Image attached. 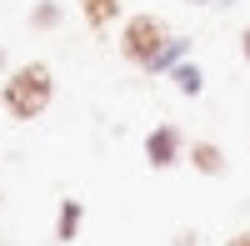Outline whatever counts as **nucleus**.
I'll use <instances>...</instances> for the list:
<instances>
[{
	"instance_id": "1",
	"label": "nucleus",
	"mask_w": 250,
	"mask_h": 246,
	"mask_svg": "<svg viewBox=\"0 0 250 246\" xmlns=\"http://www.w3.org/2000/svg\"><path fill=\"white\" fill-rule=\"evenodd\" d=\"M55 100V71L45 60H20V66L0 80V106L10 121H40Z\"/></svg>"
},
{
	"instance_id": "2",
	"label": "nucleus",
	"mask_w": 250,
	"mask_h": 246,
	"mask_svg": "<svg viewBox=\"0 0 250 246\" xmlns=\"http://www.w3.org/2000/svg\"><path fill=\"white\" fill-rule=\"evenodd\" d=\"M165 46H170V25H165L155 10H135V15L120 20V55L130 60L135 71H150Z\"/></svg>"
},
{
	"instance_id": "3",
	"label": "nucleus",
	"mask_w": 250,
	"mask_h": 246,
	"mask_svg": "<svg viewBox=\"0 0 250 246\" xmlns=\"http://www.w3.org/2000/svg\"><path fill=\"white\" fill-rule=\"evenodd\" d=\"M145 161H150V171H170L185 161V131L175 121H160V126L145 136Z\"/></svg>"
},
{
	"instance_id": "4",
	"label": "nucleus",
	"mask_w": 250,
	"mask_h": 246,
	"mask_svg": "<svg viewBox=\"0 0 250 246\" xmlns=\"http://www.w3.org/2000/svg\"><path fill=\"white\" fill-rule=\"evenodd\" d=\"M185 161H190L200 176H225V166H230L215 141H190V146H185Z\"/></svg>"
},
{
	"instance_id": "5",
	"label": "nucleus",
	"mask_w": 250,
	"mask_h": 246,
	"mask_svg": "<svg viewBox=\"0 0 250 246\" xmlns=\"http://www.w3.org/2000/svg\"><path fill=\"white\" fill-rule=\"evenodd\" d=\"M75 5H80V20H85V25L100 35V30H110L115 25V20H120V0H75Z\"/></svg>"
},
{
	"instance_id": "6",
	"label": "nucleus",
	"mask_w": 250,
	"mask_h": 246,
	"mask_svg": "<svg viewBox=\"0 0 250 246\" xmlns=\"http://www.w3.org/2000/svg\"><path fill=\"white\" fill-rule=\"evenodd\" d=\"M180 60H190V40H185V35H170V46H165V50L155 55V66L145 71V75H170V71L180 66Z\"/></svg>"
},
{
	"instance_id": "7",
	"label": "nucleus",
	"mask_w": 250,
	"mask_h": 246,
	"mask_svg": "<svg viewBox=\"0 0 250 246\" xmlns=\"http://www.w3.org/2000/svg\"><path fill=\"white\" fill-rule=\"evenodd\" d=\"M80 221H85V206H80V201H60V211H55V241H75Z\"/></svg>"
},
{
	"instance_id": "8",
	"label": "nucleus",
	"mask_w": 250,
	"mask_h": 246,
	"mask_svg": "<svg viewBox=\"0 0 250 246\" xmlns=\"http://www.w3.org/2000/svg\"><path fill=\"white\" fill-rule=\"evenodd\" d=\"M170 80H175L180 96H200V91H205V71L195 66V60H180V66L170 71Z\"/></svg>"
},
{
	"instance_id": "9",
	"label": "nucleus",
	"mask_w": 250,
	"mask_h": 246,
	"mask_svg": "<svg viewBox=\"0 0 250 246\" xmlns=\"http://www.w3.org/2000/svg\"><path fill=\"white\" fill-rule=\"evenodd\" d=\"M25 20H30V30H55L65 20V10H60V0H35Z\"/></svg>"
},
{
	"instance_id": "10",
	"label": "nucleus",
	"mask_w": 250,
	"mask_h": 246,
	"mask_svg": "<svg viewBox=\"0 0 250 246\" xmlns=\"http://www.w3.org/2000/svg\"><path fill=\"white\" fill-rule=\"evenodd\" d=\"M175 246H200V236H195V231H180V236H175Z\"/></svg>"
},
{
	"instance_id": "11",
	"label": "nucleus",
	"mask_w": 250,
	"mask_h": 246,
	"mask_svg": "<svg viewBox=\"0 0 250 246\" xmlns=\"http://www.w3.org/2000/svg\"><path fill=\"white\" fill-rule=\"evenodd\" d=\"M240 55H245V66H250V25L240 30Z\"/></svg>"
},
{
	"instance_id": "12",
	"label": "nucleus",
	"mask_w": 250,
	"mask_h": 246,
	"mask_svg": "<svg viewBox=\"0 0 250 246\" xmlns=\"http://www.w3.org/2000/svg\"><path fill=\"white\" fill-rule=\"evenodd\" d=\"M225 246H250V231H235V236L225 241Z\"/></svg>"
},
{
	"instance_id": "13",
	"label": "nucleus",
	"mask_w": 250,
	"mask_h": 246,
	"mask_svg": "<svg viewBox=\"0 0 250 246\" xmlns=\"http://www.w3.org/2000/svg\"><path fill=\"white\" fill-rule=\"evenodd\" d=\"M190 5H215V0H190Z\"/></svg>"
},
{
	"instance_id": "14",
	"label": "nucleus",
	"mask_w": 250,
	"mask_h": 246,
	"mask_svg": "<svg viewBox=\"0 0 250 246\" xmlns=\"http://www.w3.org/2000/svg\"><path fill=\"white\" fill-rule=\"evenodd\" d=\"M0 66H5V50H0Z\"/></svg>"
}]
</instances>
